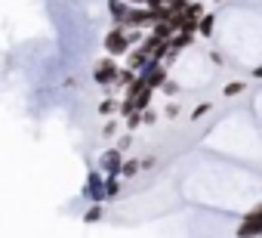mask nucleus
Returning a JSON list of instances; mask_svg holds the SVG:
<instances>
[{"label":"nucleus","mask_w":262,"mask_h":238,"mask_svg":"<svg viewBox=\"0 0 262 238\" xmlns=\"http://www.w3.org/2000/svg\"><path fill=\"white\" fill-rule=\"evenodd\" d=\"M234 238H262V204L253 207V210H247V216L241 220Z\"/></svg>","instance_id":"nucleus-1"},{"label":"nucleus","mask_w":262,"mask_h":238,"mask_svg":"<svg viewBox=\"0 0 262 238\" xmlns=\"http://www.w3.org/2000/svg\"><path fill=\"white\" fill-rule=\"evenodd\" d=\"M129 50V41H126V28H120V25H114L111 31H108V37H105V53L111 56V59H117V56H126Z\"/></svg>","instance_id":"nucleus-2"},{"label":"nucleus","mask_w":262,"mask_h":238,"mask_svg":"<svg viewBox=\"0 0 262 238\" xmlns=\"http://www.w3.org/2000/svg\"><path fill=\"white\" fill-rule=\"evenodd\" d=\"M117 62L111 59V56H105L99 65H96V71H93V77H96V84L99 87H114V81H117Z\"/></svg>","instance_id":"nucleus-3"},{"label":"nucleus","mask_w":262,"mask_h":238,"mask_svg":"<svg viewBox=\"0 0 262 238\" xmlns=\"http://www.w3.org/2000/svg\"><path fill=\"white\" fill-rule=\"evenodd\" d=\"M99 167L108 173V176H120V167H123V155L117 149H108L102 158H99Z\"/></svg>","instance_id":"nucleus-4"},{"label":"nucleus","mask_w":262,"mask_h":238,"mask_svg":"<svg viewBox=\"0 0 262 238\" xmlns=\"http://www.w3.org/2000/svg\"><path fill=\"white\" fill-rule=\"evenodd\" d=\"M83 195H86L93 204H102V198H105V180H102L99 173H90V176H86V189H83Z\"/></svg>","instance_id":"nucleus-5"},{"label":"nucleus","mask_w":262,"mask_h":238,"mask_svg":"<svg viewBox=\"0 0 262 238\" xmlns=\"http://www.w3.org/2000/svg\"><path fill=\"white\" fill-rule=\"evenodd\" d=\"M151 62H155V59H151L142 47H136V50H129V53H126V68H129V71H145Z\"/></svg>","instance_id":"nucleus-6"},{"label":"nucleus","mask_w":262,"mask_h":238,"mask_svg":"<svg viewBox=\"0 0 262 238\" xmlns=\"http://www.w3.org/2000/svg\"><path fill=\"white\" fill-rule=\"evenodd\" d=\"M191 41H194V31H176V34L170 37V44H167V50H170V53H179V50H185V47H191Z\"/></svg>","instance_id":"nucleus-7"},{"label":"nucleus","mask_w":262,"mask_h":238,"mask_svg":"<svg viewBox=\"0 0 262 238\" xmlns=\"http://www.w3.org/2000/svg\"><path fill=\"white\" fill-rule=\"evenodd\" d=\"M108 13H111L114 25H120V28H123V19H126V13H129L126 0H108Z\"/></svg>","instance_id":"nucleus-8"},{"label":"nucleus","mask_w":262,"mask_h":238,"mask_svg":"<svg viewBox=\"0 0 262 238\" xmlns=\"http://www.w3.org/2000/svg\"><path fill=\"white\" fill-rule=\"evenodd\" d=\"M139 170H142V167H139V158H123V167H120V176H126V180H129V176H136Z\"/></svg>","instance_id":"nucleus-9"},{"label":"nucleus","mask_w":262,"mask_h":238,"mask_svg":"<svg viewBox=\"0 0 262 238\" xmlns=\"http://www.w3.org/2000/svg\"><path fill=\"white\" fill-rule=\"evenodd\" d=\"M151 96H155V90H148V87H145V90H142V93H139V96L133 99L136 111H145V108H151Z\"/></svg>","instance_id":"nucleus-10"},{"label":"nucleus","mask_w":262,"mask_h":238,"mask_svg":"<svg viewBox=\"0 0 262 238\" xmlns=\"http://www.w3.org/2000/svg\"><path fill=\"white\" fill-rule=\"evenodd\" d=\"M133 81H136V71H129V68H120V71H117V81H114V87H123V90H126V87L133 84Z\"/></svg>","instance_id":"nucleus-11"},{"label":"nucleus","mask_w":262,"mask_h":238,"mask_svg":"<svg viewBox=\"0 0 262 238\" xmlns=\"http://www.w3.org/2000/svg\"><path fill=\"white\" fill-rule=\"evenodd\" d=\"M120 195V176H108L105 180V198H117Z\"/></svg>","instance_id":"nucleus-12"},{"label":"nucleus","mask_w":262,"mask_h":238,"mask_svg":"<svg viewBox=\"0 0 262 238\" xmlns=\"http://www.w3.org/2000/svg\"><path fill=\"white\" fill-rule=\"evenodd\" d=\"M155 37H161L164 44H170V37H173V28H170V22H161V25H155V31H151Z\"/></svg>","instance_id":"nucleus-13"},{"label":"nucleus","mask_w":262,"mask_h":238,"mask_svg":"<svg viewBox=\"0 0 262 238\" xmlns=\"http://www.w3.org/2000/svg\"><path fill=\"white\" fill-rule=\"evenodd\" d=\"M99 220H102V204H90V210L83 213V223L93 226V223H99Z\"/></svg>","instance_id":"nucleus-14"},{"label":"nucleus","mask_w":262,"mask_h":238,"mask_svg":"<svg viewBox=\"0 0 262 238\" xmlns=\"http://www.w3.org/2000/svg\"><path fill=\"white\" fill-rule=\"evenodd\" d=\"M213 25H216V19H213V16H201V22H198V31H201L204 37H210V34H213Z\"/></svg>","instance_id":"nucleus-15"},{"label":"nucleus","mask_w":262,"mask_h":238,"mask_svg":"<svg viewBox=\"0 0 262 238\" xmlns=\"http://www.w3.org/2000/svg\"><path fill=\"white\" fill-rule=\"evenodd\" d=\"M244 90H247V84H244V81H231V84H228L222 93H225V96H241Z\"/></svg>","instance_id":"nucleus-16"},{"label":"nucleus","mask_w":262,"mask_h":238,"mask_svg":"<svg viewBox=\"0 0 262 238\" xmlns=\"http://www.w3.org/2000/svg\"><path fill=\"white\" fill-rule=\"evenodd\" d=\"M117 105H120V102H114V99H102V102H99V114H105V117H108V114H114V111H117Z\"/></svg>","instance_id":"nucleus-17"},{"label":"nucleus","mask_w":262,"mask_h":238,"mask_svg":"<svg viewBox=\"0 0 262 238\" xmlns=\"http://www.w3.org/2000/svg\"><path fill=\"white\" fill-rule=\"evenodd\" d=\"M129 146H133V133H123V136H120V140H117V146H114V149H117V152H120V155H123V152H126V149H129Z\"/></svg>","instance_id":"nucleus-18"},{"label":"nucleus","mask_w":262,"mask_h":238,"mask_svg":"<svg viewBox=\"0 0 262 238\" xmlns=\"http://www.w3.org/2000/svg\"><path fill=\"white\" fill-rule=\"evenodd\" d=\"M210 111H213V105H210V102H201V105L191 111V121H198V117H204V114H210Z\"/></svg>","instance_id":"nucleus-19"},{"label":"nucleus","mask_w":262,"mask_h":238,"mask_svg":"<svg viewBox=\"0 0 262 238\" xmlns=\"http://www.w3.org/2000/svg\"><path fill=\"white\" fill-rule=\"evenodd\" d=\"M139 124H142V111H133V114H126V127H129V130H136Z\"/></svg>","instance_id":"nucleus-20"},{"label":"nucleus","mask_w":262,"mask_h":238,"mask_svg":"<svg viewBox=\"0 0 262 238\" xmlns=\"http://www.w3.org/2000/svg\"><path fill=\"white\" fill-rule=\"evenodd\" d=\"M155 121H158V111H155V108H145V111H142V124H145V127H151Z\"/></svg>","instance_id":"nucleus-21"},{"label":"nucleus","mask_w":262,"mask_h":238,"mask_svg":"<svg viewBox=\"0 0 262 238\" xmlns=\"http://www.w3.org/2000/svg\"><path fill=\"white\" fill-rule=\"evenodd\" d=\"M176 114H179V105H176V102H167V108H164V117H170V121H173Z\"/></svg>","instance_id":"nucleus-22"},{"label":"nucleus","mask_w":262,"mask_h":238,"mask_svg":"<svg viewBox=\"0 0 262 238\" xmlns=\"http://www.w3.org/2000/svg\"><path fill=\"white\" fill-rule=\"evenodd\" d=\"M161 90H164V93H167V96H176V93H179V87H176V84H173V81H167V84H164V87H161Z\"/></svg>","instance_id":"nucleus-23"},{"label":"nucleus","mask_w":262,"mask_h":238,"mask_svg":"<svg viewBox=\"0 0 262 238\" xmlns=\"http://www.w3.org/2000/svg\"><path fill=\"white\" fill-rule=\"evenodd\" d=\"M139 167H142V170H151V167H155V158H139Z\"/></svg>","instance_id":"nucleus-24"},{"label":"nucleus","mask_w":262,"mask_h":238,"mask_svg":"<svg viewBox=\"0 0 262 238\" xmlns=\"http://www.w3.org/2000/svg\"><path fill=\"white\" fill-rule=\"evenodd\" d=\"M114 133H117V124H114V121H108V124H105V136H114Z\"/></svg>","instance_id":"nucleus-25"},{"label":"nucleus","mask_w":262,"mask_h":238,"mask_svg":"<svg viewBox=\"0 0 262 238\" xmlns=\"http://www.w3.org/2000/svg\"><path fill=\"white\" fill-rule=\"evenodd\" d=\"M253 77H259V81H262V65H256V68H253Z\"/></svg>","instance_id":"nucleus-26"},{"label":"nucleus","mask_w":262,"mask_h":238,"mask_svg":"<svg viewBox=\"0 0 262 238\" xmlns=\"http://www.w3.org/2000/svg\"><path fill=\"white\" fill-rule=\"evenodd\" d=\"M126 4H148V0H126Z\"/></svg>","instance_id":"nucleus-27"}]
</instances>
